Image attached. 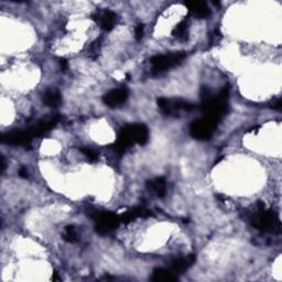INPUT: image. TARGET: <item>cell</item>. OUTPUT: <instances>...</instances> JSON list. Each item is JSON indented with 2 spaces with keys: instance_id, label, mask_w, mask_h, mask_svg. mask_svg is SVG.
I'll return each instance as SVG.
<instances>
[{
  "instance_id": "obj_1",
  "label": "cell",
  "mask_w": 282,
  "mask_h": 282,
  "mask_svg": "<svg viewBox=\"0 0 282 282\" xmlns=\"http://www.w3.org/2000/svg\"><path fill=\"white\" fill-rule=\"evenodd\" d=\"M252 225L261 231H270L273 233L280 232V221L276 214L271 211H266L263 204H258L256 214L252 217Z\"/></svg>"
},
{
  "instance_id": "obj_2",
  "label": "cell",
  "mask_w": 282,
  "mask_h": 282,
  "mask_svg": "<svg viewBox=\"0 0 282 282\" xmlns=\"http://www.w3.org/2000/svg\"><path fill=\"white\" fill-rule=\"evenodd\" d=\"M217 123H219V119L211 116L197 119L190 125V134L193 138L197 140L209 139L216 130Z\"/></svg>"
},
{
  "instance_id": "obj_3",
  "label": "cell",
  "mask_w": 282,
  "mask_h": 282,
  "mask_svg": "<svg viewBox=\"0 0 282 282\" xmlns=\"http://www.w3.org/2000/svg\"><path fill=\"white\" fill-rule=\"evenodd\" d=\"M184 58L185 53H183V52H178V53L155 55L150 62L154 72L160 73V72H163L173 66L178 65V64L183 61Z\"/></svg>"
},
{
  "instance_id": "obj_4",
  "label": "cell",
  "mask_w": 282,
  "mask_h": 282,
  "mask_svg": "<svg viewBox=\"0 0 282 282\" xmlns=\"http://www.w3.org/2000/svg\"><path fill=\"white\" fill-rule=\"evenodd\" d=\"M96 221V232L100 235H106L110 233L112 229H115L120 223V219L114 213L110 212H102L98 213L97 216L95 217Z\"/></svg>"
},
{
  "instance_id": "obj_5",
  "label": "cell",
  "mask_w": 282,
  "mask_h": 282,
  "mask_svg": "<svg viewBox=\"0 0 282 282\" xmlns=\"http://www.w3.org/2000/svg\"><path fill=\"white\" fill-rule=\"evenodd\" d=\"M2 141L8 144H13V146H27L30 142L32 137L30 136L28 130L25 131H14L9 134H5L1 137Z\"/></svg>"
},
{
  "instance_id": "obj_6",
  "label": "cell",
  "mask_w": 282,
  "mask_h": 282,
  "mask_svg": "<svg viewBox=\"0 0 282 282\" xmlns=\"http://www.w3.org/2000/svg\"><path fill=\"white\" fill-rule=\"evenodd\" d=\"M128 98V91L126 88H118L108 92L103 97L104 103L110 107H117L123 105Z\"/></svg>"
},
{
  "instance_id": "obj_7",
  "label": "cell",
  "mask_w": 282,
  "mask_h": 282,
  "mask_svg": "<svg viewBox=\"0 0 282 282\" xmlns=\"http://www.w3.org/2000/svg\"><path fill=\"white\" fill-rule=\"evenodd\" d=\"M128 128L135 143H139L141 146H143V144H146L148 142L149 131L148 128L144 126V125L136 124L131 125V126H128Z\"/></svg>"
},
{
  "instance_id": "obj_8",
  "label": "cell",
  "mask_w": 282,
  "mask_h": 282,
  "mask_svg": "<svg viewBox=\"0 0 282 282\" xmlns=\"http://www.w3.org/2000/svg\"><path fill=\"white\" fill-rule=\"evenodd\" d=\"M195 263V256L194 255H188L185 257L178 258L174 259L171 263V271L176 275V273H182L191 267V266Z\"/></svg>"
},
{
  "instance_id": "obj_9",
  "label": "cell",
  "mask_w": 282,
  "mask_h": 282,
  "mask_svg": "<svg viewBox=\"0 0 282 282\" xmlns=\"http://www.w3.org/2000/svg\"><path fill=\"white\" fill-rule=\"evenodd\" d=\"M185 6L197 18H206L209 15L208 7L203 1H188L185 2Z\"/></svg>"
},
{
  "instance_id": "obj_10",
  "label": "cell",
  "mask_w": 282,
  "mask_h": 282,
  "mask_svg": "<svg viewBox=\"0 0 282 282\" xmlns=\"http://www.w3.org/2000/svg\"><path fill=\"white\" fill-rule=\"evenodd\" d=\"M149 191L154 192L158 197H163L167 193V183L163 178H156L147 182Z\"/></svg>"
},
{
  "instance_id": "obj_11",
  "label": "cell",
  "mask_w": 282,
  "mask_h": 282,
  "mask_svg": "<svg viewBox=\"0 0 282 282\" xmlns=\"http://www.w3.org/2000/svg\"><path fill=\"white\" fill-rule=\"evenodd\" d=\"M178 279L176 275H174L171 270L162 269V268H157L154 270L151 276L152 281H175Z\"/></svg>"
},
{
  "instance_id": "obj_12",
  "label": "cell",
  "mask_w": 282,
  "mask_h": 282,
  "mask_svg": "<svg viewBox=\"0 0 282 282\" xmlns=\"http://www.w3.org/2000/svg\"><path fill=\"white\" fill-rule=\"evenodd\" d=\"M116 20H117V16L114 11L106 10L99 18L100 27H102V29L105 31H110L115 26Z\"/></svg>"
},
{
  "instance_id": "obj_13",
  "label": "cell",
  "mask_w": 282,
  "mask_h": 282,
  "mask_svg": "<svg viewBox=\"0 0 282 282\" xmlns=\"http://www.w3.org/2000/svg\"><path fill=\"white\" fill-rule=\"evenodd\" d=\"M62 102L61 94L55 90H49L44 93L43 95V103L49 107H56L59 106Z\"/></svg>"
},
{
  "instance_id": "obj_14",
  "label": "cell",
  "mask_w": 282,
  "mask_h": 282,
  "mask_svg": "<svg viewBox=\"0 0 282 282\" xmlns=\"http://www.w3.org/2000/svg\"><path fill=\"white\" fill-rule=\"evenodd\" d=\"M173 35L180 40H185L188 38V26L185 22H180L173 30Z\"/></svg>"
},
{
  "instance_id": "obj_15",
  "label": "cell",
  "mask_w": 282,
  "mask_h": 282,
  "mask_svg": "<svg viewBox=\"0 0 282 282\" xmlns=\"http://www.w3.org/2000/svg\"><path fill=\"white\" fill-rule=\"evenodd\" d=\"M64 239L68 243H76L78 240V232L74 226H67L65 228V233H64Z\"/></svg>"
},
{
  "instance_id": "obj_16",
  "label": "cell",
  "mask_w": 282,
  "mask_h": 282,
  "mask_svg": "<svg viewBox=\"0 0 282 282\" xmlns=\"http://www.w3.org/2000/svg\"><path fill=\"white\" fill-rule=\"evenodd\" d=\"M82 152L87 157L88 159H92V160H96V159H97V157H98V155L96 154L95 151L91 150V149L84 148V149H82Z\"/></svg>"
},
{
  "instance_id": "obj_17",
  "label": "cell",
  "mask_w": 282,
  "mask_h": 282,
  "mask_svg": "<svg viewBox=\"0 0 282 282\" xmlns=\"http://www.w3.org/2000/svg\"><path fill=\"white\" fill-rule=\"evenodd\" d=\"M135 35H136V39L138 40H141V38L143 37V26L142 25H139L138 27L136 28V30H135Z\"/></svg>"
},
{
  "instance_id": "obj_18",
  "label": "cell",
  "mask_w": 282,
  "mask_h": 282,
  "mask_svg": "<svg viewBox=\"0 0 282 282\" xmlns=\"http://www.w3.org/2000/svg\"><path fill=\"white\" fill-rule=\"evenodd\" d=\"M19 174H20V176H22V178H27V176H28V171H27V169H25V168L20 169Z\"/></svg>"
},
{
  "instance_id": "obj_19",
  "label": "cell",
  "mask_w": 282,
  "mask_h": 282,
  "mask_svg": "<svg viewBox=\"0 0 282 282\" xmlns=\"http://www.w3.org/2000/svg\"><path fill=\"white\" fill-rule=\"evenodd\" d=\"M60 64H61V67L63 68V70H66V68H67V62L65 61V60H61V62H60Z\"/></svg>"
}]
</instances>
